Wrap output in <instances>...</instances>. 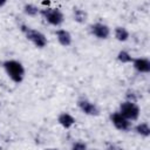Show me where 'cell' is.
<instances>
[{
	"label": "cell",
	"instance_id": "17",
	"mask_svg": "<svg viewBox=\"0 0 150 150\" xmlns=\"http://www.w3.org/2000/svg\"><path fill=\"white\" fill-rule=\"evenodd\" d=\"M107 150H123V148L117 145V144H115V143H108Z\"/></svg>",
	"mask_w": 150,
	"mask_h": 150
},
{
	"label": "cell",
	"instance_id": "11",
	"mask_svg": "<svg viewBox=\"0 0 150 150\" xmlns=\"http://www.w3.org/2000/svg\"><path fill=\"white\" fill-rule=\"evenodd\" d=\"M73 15H74V20L76 22H79V23H84L87 21V18H88L87 12H84L81 8H74Z\"/></svg>",
	"mask_w": 150,
	"mask_h": 150
},
{
	"label": "cell",
	"instance_id": "6",
	"mask_svg": "<svg viewBox=\"0 0 150 150\" xmlns=\"http://www.w3.org/2000/svg\"><path fill=\"white\" fill-rule=\"evenodd\" d=\"M77 105L79 108L86 114V115H90V116H97L100 114V110L97 108V105L95 103H91L90 101L86 100V98H81L77 101Z\"/></svg>",
	"mask_w": 150,
	"mask_h": 150
},
{
	"label": "cell",
	"instance_id": "7",
	"mask_svg": "<svg viewBox=\"0 0 150 150\" xmlns=\"http://www.w3.org/2000/svg\"><path fill=\"white\" fill-rule=\"evenodd\" d=\"M90 32H91V34H94L98 39H108L109 35H110L109 27L104 23H101V22H96V23L91 25L90 26Z\"/></svg>",
	"mask_w": 150,
	"mask_h": 150
},
{
	"label": "cell",
	"instance_id": "4",
	"mask_svg": "<svg viewBox=\"0 0 150 150\" xmlns=\"http://www.w3.org/2000/svg\"><path fill=\"white\" fill-rule=\"evenodd\" d=\"M123 117H125L128 121H136L139 116V108L136 103L125 101L121 103L120 105V111H118Z\"/></svg>",
	"mask_w": 150,
	"mask_h": 150
},
{
	"label": "cell",
	"instance_id": "3",
	"mask_svg": "<svg viewBox=\"0 0 150 150\" xmlns=\"http://www.w3.org/2000/svg\"><path fill=\"white\" fill-rule=\"evenodd\" d=\"M39 13L52 26H60L64 20V16L59 8H49L48 7V8L40 9Z\"/></svg>",
	"mask_w": 150,
	"mask_h": 150
},
{
	"label": "cell",
	"instance_id": "10",
	"mask_svg": "<svg viewBox=\"0 0 150 150\" xmlns=\"http://www.w3.org/2000/svg\"><path fill=\"white\" fill-rule=\"evenodd\" d=\"M57 122H59L63 128L69 129V128L75 123V118H74L70 114H68V112H62V114L59 115Z\"/></svg>",
	"mask_w": 150,
	"mask_h": 150
},
{
	"label": "cell",
	"instance_id": "18",
	"mask_svg": "<svg viewBox=\"0 0 150 150\" xmlns=\"http://www.w3.org/2000/svg\"><path fill=\"white\" fill-rule=\"evenodd\" d=\"M127 98H128V101H130V102H136V96H135V94L132 93V91H128L127 93Z\"/></svg>",
	"mask_w": 150,
	"mask_h": 150
},
{
	"label": "cell",
	"instance_id": "19",
	"mask_svg": "<svg viewBox=\"0 0 150 150\" xmlns=\"http://www.w3.org/2000/svg\"><path fill=\"white\" fill-rule=\"evenodd\" d=\"M5 5H6V1H5V0L0 1V7H2V6H5Z\"/></svg>",
	"mask_w": 150,
	"mask_h": 150
},
{
	"label": "cell",
	"instance_id": "9",
	"mask_svg": "<svg viewBox=\"0 0 150 150\" xmlns=\"http://www.w3.org/2000/svg\"><path fill=\"white\" fill-rule=\"evenodd\" d=\"M55 35L57 38V41L60 42V45L64 46V47H68L71 45V35L68 30L66 29H57L55 32Z\"/></svg>",
	"mask_w": 150,
	"mask_h": 150
},
{
	"label": "cell",
	"instance_id": "16",
	"mask_svg": "<svg viewBox=\"0 0 150 150\" xmlns=\"http://www.w3.org/2000/svg\"><path fill=\"white\" fill-rule=\"evenodd\" d=\"M71 150H87V144L81 141H77V142L73 143Z\"/></svg>",
	"mask_w": 150,
	"mask_h": 150
},
{
	"label": "cell",
	"instance_id": "21",
	"mask_svg": "<svg viewBox=\"0 0 150 150\" xmlns=\"http://www.w3.org/2000/svg\"><path fill=\"white\" fill-rule=\"evenodd\" d=\"M0 150H2V148H1V146H0Z\"/></svg>",
	"mask_w": 150,
	"mask_h": 150
},
{
	"label": "cell",
	"instance_id": "2",
	"mask_svg": "<svg viewBox=\"0 0 150 150\" xmlns=\"http://www.w3.org/2000/svg\"><path fill=\"white\" fill-rule=\"evenodd\" d=\"M21 30L25 33L26 38L32 41L38 48H43L46 47L47 45V38L45 36V34H42L41 32L34 29V28H30V27H27L26 25H21Z\"/></svg>",
	"mask_w": 150,
	"mask_h": 150
},
{
	"label": "cell",
	"instance_id": "20",
	"mask_svg": "<svg viewBox=\"0 0 150 150\" xmlns=\"http://www.w3.org/2000/svg\"><path fill=\"white\" fill-rule=\"evenodd\" d=\"M45 150H57V149H52V148H49V149H45Z\"/></svg>",
	"mask_w": 150,
	"mask_h": 150
},
{
	"label": "cell",
	"instance_id": "15",
	"mask_svg": "<svg viewBox=\"0 0 150 150\" xmlns=\"http://www.w3.org/2000/svg\"><path fill=\"white\" fill-rule=\"evenodd\" d=\"M117 60L120 61V62H122V63H129V62H132V57H131V55L128 53V52H125V50H121V52H118V54H117Z\"/></svg>",
	"mask_w": 150,
	"mask_h": 150
},
{
	"label": "cell",
	"instance_id": "12",
	"mask_svg": "<svg viewBox=\"0 0 150 150\" xmlns=\"http://www.w3.org/2000/svg\"><path fill=\"white\" fill-rule=\"evenodd\" d=\"M115 38L118 41H127L129 38V32L124 27H116L115 28Z\"/></svg>",
	"mask_w": 150,
	"mask_h": 150
},
{
	"label": "cell",
	"instance_id": "13",
	"mask_svg": "<svg viewBox=\"0 0 150 150\" xmlns=\"http://www.w3.org/2000/svg\"><path fill=\"white\" fill-rule=\"evenodd\" d=\"M135 130L137 134H139L141 136H144V137H148L150 135V128H149L148 123H139L138 125H136Z\"/></svg>",
	"mask_w": 150,
	"mask_h": 150
},
{
	"label": "cell",
	"instance_id": "14",
	"mask_svg": "<svg viewBox=\"0 0 150 150\" xmlns=\"http://www.w3.org/2000/svg\"><path fill=\"white\" fill-rule=\"evenodd\" d=\"M23 12H25L28 16H35V15L40 12V9H39L35 5H33V4H25V6H23Z\"/></svg>",
	"mask_w": 150,
	"mask_h": 150
},
{
	"label": "cell",
	"instance_id": "8",
	"mask_svg": "<svg viewBox=\"0 0 150 150\" xmlns=\"http://www.w3.org/2000/svg\"><path fill=\"white\" fill-rule=\"evenodd\" d=\"M134 68L139 73H149L150 71V61L144 57H138L132 60Z\"/></svg>",
	"mask_w": 150,
	"mask_h": 150
},
{
	"label": "cell",
	"instance_id": "1",
	"mask_svg": "<svg viewBox=\"0 0 150 150\" xmlns=\"http://www.w3.org/2000/svg\"><path fill=\"white\" fill-rule=\"evenodd\" d=\"M4 68L7 73V75L9 76V79L13 82H15V83L22 82L23 76H25V68L19 61L7 60V61L4 62Z\"/></svg>",
	"mask_w": 150,
	"mask_h": 150
},
{
	"label": "cell",
	"instance_id": "5",
	"mask_svg": "<svg viewBox=\"0 0 150 150\" xmlns=\"http://www.w3.org/2000/svg\"><path fill=\"white\" fill-rule=\"evenodd\" d=\"M110 121L112 122L115 128L121 131H128L131 128V122L128 121L125 117H123L120 112H112L110 115Z\"/></svg>",
	"mask_w": 150,
	"mask_h": 150
}]
</instances>
